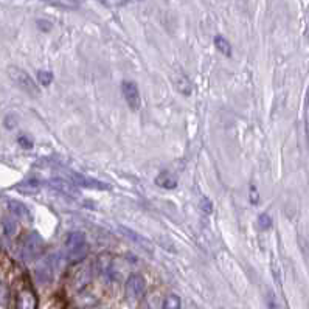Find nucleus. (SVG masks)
I'll return each mask as SVG.
<instances>
[{"mask_svg":"<svg viewBox=\"0 0 309 309\" xmlns=\"http://www.w3.org/2000/svg\"><path fill=\"white\" fill-rule=\"evenodd\" d=\"M67 258L72 263H80L87 255V238L83 231H70L65 238Z\"/></svg>","mask_w":309,"mask_h":309,"instance_id":"1","label":"nucleus"},{"mask_svg":"<svg viewBox=\"0 0 309 309\" xmlns=\"http://www.w3.org/2000/svg\"><path fill=\"white\" fill-rule=\"evenodd\" d=\"M44 249H45V243L42 236L39 233H36V231H31V233L25 235L23 240L20 241L19 253L23 261H34L42 255Z\"/></svg>","mask_w":309,"mask_h":309,"instance_id":"2","label":"nucleus"},{"mask_svg":"<svg viewBox=\"0 0 309 309\" xmlns=\"http://www.w3.org/2000/svg\"><path fill=\"white\" fill-rule=\"evenodd\" d=\"M8 76L11 78V81H13L19 89H22L23 92H27V93H30V95H33V97L39 95V89H37L36 83L33 81L31 76H30L27 72H23L22 68L14 67V65L10 67V68H8Z\"/></svg>","mask_w":309,"mask_h":309,"instance_id":"3","label":"nucleus"},{"mask_svg":"<svg viewBox=\"0 0 309 309\" xmlns=\"http://www.w3.org/2000/svg\"><path fill=\"white\" fill-rule=\"evenodd\" d=\"M146 292V281L143 275L140 274H132L126 280V297L129 300H140Z\"/></svg>","mask_w":309,"mask_h":309,"instance_id":"4","label":"nucleus"},{"mask_svg":"<svg viewBox=\"0 0 309 309\" xmlns=\"http://www.w3.org/2000/svg\"><path fill=\"white\" fill-rule=\"evenodd\" d=\"M72 180L76 186L81 188H89V189H97V191H109L112 186L106 182H101L95 177H89L80 173H72Z\"/></svg>","mask_w":309,"mask_h":309,"instance_id":"5","label":"nucleus"},{"mask_svg":"<svg viewBox=\"0 0 309 309\" xmlns=\"http://www.w3.org/2000/svg\"><path fill=\"white\" fill-rule=\"evenodd\" d=\"M122 90L125 95V100L128 103V106L132 110H138L141 106V98H140V92H138V86L132 81H125L122 84Z\"/></svg>","mask_w":309,"mask_h":309,"instance_id":"6","label":"nucleus"},{"mask_svg":"<svg viewBox=\"0 0 309 309\" xmlns=\"http://www.w3.org/2000/svg\"><path fill=\"white\" fill-rule=\"evenodd\" d=\"M47 185L59 193H64L65 196L68 198H80V191L76 189V186L73 183H70L68 180H64V179H52L47 182Z\"/></svg>","mask_w":309,"mask_h":309,"instance_id":"7","label":"nucleus"},{"mask_svg":"<svg viewBox=\"0 0 309 309\" xmlns=\"http://www.w3.org/2000/svg\"><path fill=\"white\" fill-rule=\"evenodd\" d=\"M8 210H10L11 215L17 216V218H20V219H23V221H30V219H31L30 210L27 208L25 204H22V202H19V201H14V199L8 201Z\"/></svg>","mask_w":309,"mask_h":309,"instance_id":"8","label":"nucleus"},{"mask_svg":"<svg viewBox=\"0 0 309 309\" xmlns=\"http://www.w3.org/2000/svg\"><path fill=\"white\" fill-rule=\"evenodd\" d=\"M41 185L42 183L39 180H36V179H25V180H22L20 183L16 185V189L20 191V193H25V195H34V193L39 191Z\"/></svg>","mask_w":309,"mask_h":309,"instance_id":"9","label":"nucleus"},{"mask_svg":"<svg viewBox=\"0 0 309 309\" xmlns=\"http://www.w3.org/2000/svg\"><path fill=\"white\" fill-rule=\"evenodd\" d=\"M156 183H157L159 186L165 188V189H174V188L177 186L176 177H174L173 174H170L168 171L160 173V174L157 176V179H156Z\"/></svg>","mask_w":309,"mask_h":309,"instance_id":"10","label":"nucleus"},{"mask_svg":"<svg viewBox=\"0 0 309 309\" xmlns=\"http://www.w3.org/2000/svg\"><path fill=\"white\" fill-rule=\"evenodd\" d=\"M120 230L123 231V235H125V236H129V238H131V240H132L134 243L140 244V246H141L143 249H146L148 252H152V244H151V243H149L148 240H145L143 236L137 235L135 231H132V230H128V228H123V227H122Z\"/></svg>","mask_w":309,"mask_h":309,"instance_id":"11","label":"nucleus"},{"mask_svg":"<svg viewBox=\"0 0 309 309\" xmlns=\"http://www.w3.org/2000/svg\"><path fill=\"white\" fill-rule=\"evenodd\" d=\"M17 304H19V309H34V306H36V298H34V295H33L30 291H23V292H20V295H19Z\"/></svg>","mask_w":309,"mask_h":309,"instance_id":"12","label":"nucleus"},{"mask_svg":"<svg viewBox=\"0 0 309 309\" xmlns=\"http://www.w3.org/2000/svg\"><path fill=\"white\" fill-rule=\"evenodd\" d=\"M45 4L58 7V8H64V10H76L78 8V0H44Z\"/></svg>","mask_w":309,"mask_h":309,"instance_id":"13","label":"nucleus"},{"mask_svg":"<svg viewBox=\"0 0 309 309\" xmlns=\"http://www.w3.org/2000/svg\"><path fill=\"white\" fill-rule=\"evenodd\" d=\"M174 86L182 95H191L193 87H191V83L188 81V78H185V76H177L174 80Z\"/></svg>","mask_w":309,"mask_h":309,"instance_id":"14","label":"nucleus"},{"mask_svg":"<svg viewBox=\"0 0 309 309\" xmlns=\"http://www.w3.org/2000/svg\"><path fill=\"white\" fill-rule=\"evenodd\" d=\"M215 45H216V49H218L221 53H224V55H227V56L231 55V45H230V42L225 39V37L216 36V37H215Z\"/></svg>","mask_w":309,"mask_h":309,"instance_id":"15","label":"nucleus"},{"mask_svg":"<svg viewBox=\"0 0 309 309\" xmlns=\"http://www.w3.org/2000/svg\"><path fill=\"white\" fill-rule=\"evenodd\" d=\"M162 309H180V298L176 294H170L165 297Z\"/></svg>","mask_w":309,"mask_h":309,"instance_id":"16","label":"nucleus"},{"mask_svg":"<svg viewBox=\"0 0 309 309\" xmlns=\"http://www.w3.org/2000/svg\"><path fill=\"white\" fill-rule=\"evenodd\" d=\"M267 306L269 309H288L286 304L274 292H267Z\"/></svg>","mask_w":309,"mask_h":309,"instance_id":"17","label":"nucleus"},{"mask_svg":"<svg viewBox=\"0 0 309 309\" xmlns=\"http://www.w3.org/2000/svg\"><path fill=\"white\" fill-rule=\"evenodd\" d=\"M2 224H4L5 233H7L8 236H13V235L16 233V221H14V218H11V216L4 218V219H2Z\"/></svg>","mask_w":309,"mask_h":309,"instance_id":"18","label":"nucleus"},{"mask_svg":"<svg viewBox=\"0 0 309 309\" xmlns=\"http://www.w3.org/2000/svg\"><path fill=\"white\" fill-rule=\"evenodd\" d=\"M10 300V288L7 286V283L0 281V306H7Z\"/></svg>","mask_w":309,"mask_h":309,"instance_id":"19","label":"nucleus"},{"mask_svg":"<svg viewBox=\"0 0 309 309\" xmlns=\"http://www.w3.org/2000/svg\"><path fill=\"white\" fill-rule=\"evenodd\" d=\"M37 80L42 86H49L52 81H53V75L50 72H45V70H39L37 72Z\"/></svg>","mask_w":309,"mask_h":309,"instance_id":"20","label":"nucleus"},{"mask_svg":"<svg viewBox=\"0 0 309 309\" xmlns=\"http://www.w3.org/2000/svg\"><path fill=\"white\" fill-rule=\"evenodd\" d=\"M258 225H259L263 230H267V228L272 227V219H270L269 215L263 213V215H259V218H258Z\"/></svg>","mask_w":309,"mask_h":309,"instance_id":"21","label":"nucleus"},{"mask_svg":"<svg viewBox=\"0 0 309 309\" xmlns=\"http://www.w3.org/2000/svg\"><path fill=\"white\" fill-rule=\"evenodd\" d=\"M100 2L107 7H123L129 2V0H100Z\"/></svg>","mask_w":309,"mask_h":309,"instance_id":"22","label":"nucleus"},{"mask_svg":"<svg viewBox=\"0 0 309 309\" xmlns=\"http://www.w3.org/2000/svg\"><path fill=\"white\" fill-rule=\"evenodd\" d=\"M201 208H202L205 213H210V211L213 210V204H211L207 198H202V201H201Z\"/></svg>","mask_w":309,"mask_h":309,"instance_id":"23","label":"nucleus"},{"mask_svg":"<svg viewBox=\"0 0 309 309\" xmlns=\"http://www.w3.org/2000/svg\"><path fill=\"white\" fill-rule=\"evenodd\" d=\"M19 145H20L22 148H28V149L33 148V141H31L28 137H25V135H20V137H19Z\"/></svg>","mask_w":309,"mask_h":309,"instance_id":"24","label":"nucleus"},{"mask_svg":"<svg viewBox=\"0 0 309 309\" xmlns=\"http://www.w3.org/2000/svg\"><path fill=\"white\" fill-rule=\"evenodd\" d=\"M250 201H252V204H258V191L253 185L250 188Z\"/></svg>","mask_w":309,"mask_h":309,"instance_id":"25","label":"nucleus"},{"mask_svg":"<svg viewBox=\"0 0 309 309\" xmlns=\"http://www.w3.org/2000/svg\"><path fill=\"white\" fill-rule=\"evenodd\" d=\"M52 309H55V307H52Z\"/></svg>","mask_w":309,"mask_h":309,"instance_id":"26","label":"nucleus"}]
</instances>
